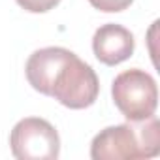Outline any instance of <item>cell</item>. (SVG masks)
<instances>
[{"instance_id":"obj_1","label":"cell","mask_w":160,"mask_h":160,"mask_svg":"<svg viewBox=\"0 0 160 160\" xmlns=\"http://www.w3.org/2000/svg\"><path fill=\"white\" fill-rule=\"evenodd\" d=\"M34 91L53 96L70 109L91 108L100 92L96 72L66 47H43L34 51L25 66Z\"/></svg>"},{"instance_id":"obj_2","label":"cell","mask_w":160,"mask_h":160,"mask_svg":"<svg viewBox=\"0 0 160 160\" xmlns=\"http://www.w3.org/2000/svg\"><path fill=\"white\" fill-rule=\"evenodd\" d=\"M160 152V122L152 115L132 124L108 126L91 143L92 160L152 158Z\"/></svg>"},{"instance_id":"obj_3","label":"cell","mask_w":160,"mask_h":160,"mask_svg":"<svg viewBox=\"0 0 160 160\" xmlns=\"http://www.w3.org/2000/svg\"><path fill=\"white\" fill-rule=\"evenodd\" d=\"M111 96L117 109L130 122H139L152 117L158 106L154 77L139 68L126 70L113 79Z\"/></svg>"},{"instance_id":"obj_4","label":"cell","mask_w":160,"mask_h":160,"mask_svg":"<svg viewBox=\"0 0 160 160\" xmlns=\"http://www.w3.org/2000/svg\"><path fill=\"white\" fill-rule=\"evenodd\" d=\"M10 145L19 160H55L60 154L58 132L40 117L21 119L10 134Z\"/></svg>"},{"instance_id":"obj_5","label":"cell","mask_w":160,"mask_h":160,"mask_svg":"<svg viewBox=\"0 0 160 160\" xmlns=\"http://www.w3.org/2000/svg\"><path fill=\"white\" fill-rule=\"evenodd\" d=\"M136 42L128 28L122 25H102L92 36V51L106 66H117L134 55Z\"/></svg>"},{"instance_id":"obj_6","label":"cell","mask_w":160,"mask_h":160,"mask_svg":"<svg viewBox=\"0 0 160 160\" xmlns=\"http://www.w3.org/2000/svg\"><path fill=\"white\" fill-rule=\"evenodd\" d=\"M91 6L100 10V12H106V13H117V12H122L126 8H130V4L134 0H89Z\"/></svg>"},{"instance_id":"obj_7","label":"cell","mask_w":160,"mask_h":160,"mask_svg":"<svg viewBox=\"0 0 160 160\" xmlns=\"http://www.w3.org/2000/svg\"><path fill=\"white\" fill-rule=\"evenodd\" d=\"M60 0H17V4L30 13H45L58 6Z\"/></svg>"}]
</instances>
